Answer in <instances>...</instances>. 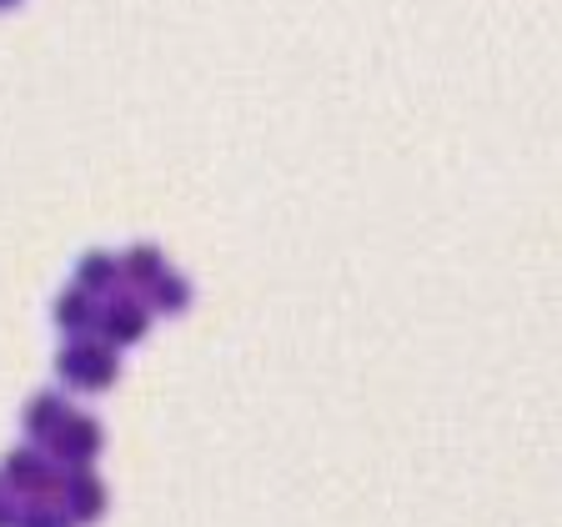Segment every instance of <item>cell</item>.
I'll return each mask as SVG.
<instances>
[{
	"instance_id": "cell-1",
	"label": "cell",
	"mask_w": 562,
	"mask_h": 527,
	"mask_svg": "<svg viewBox=\"0 0 562 527\" xmlns=\"http://www.w3.org/2000/svg\"><path fill=\"white\" fill-rule=\"evenodd\" d=\"M121 347H111V341H91V332L76 341H66V351L56 357V372L66 386H76V392H105V386H116L121 377Z\"/></svg>"
},
{
	"instance_id": "cell-2",
	"label": "cell",
	"mask_w": 562,
	"mask_h": 527,
	"mask_svg": "<svg viewBox=\"0 0 562 527\" xmlns=\"http://www.w3.org/2000/svg\"><path fill=\"white\" fill-rule=\"evenodd\" d=\"M46 442H50L60 468H86V462H95V452L105 447V433H101V422L86 417V412H66Z\"/></svg>"
},
{
	"instance_id": "cell-3",
	"label": "cell",
	"mask_w": 562,
	"mask_h": 527,
	"mask_svg": "<svg viewBox=\"0 0 562 527\" xmlns=\"http://www.w3.org/2000/svg\"><path fill=\"white\" fill-rule=\"evenodd\" d=\"M0 478H5V487H11V492H21V497H60V478H66V472L50 468L41 452L21 447V452L5 457Z\"/></svg>"
},
{
	"instance_id": "cell-4",
	"label": "cell",
	"mask_w": 562,
	"mask_h": 527,
	"mask_svg": "<svg viewBox=\"0 0 562 527\" xmlns=\"http://www.w3.org/2000/svg\"><path fill=\"white\" fill-rule=\"evenodd\" d=\"M95 332H101L111 347H136L146 332H151V306L140 296H111L95 316Z\"/></svg>"
},
{
	"instance_id": "cell-5",
	"label": "cell",
	"mask_w": 562,
	"mask_h": 527,
	"mask_svg": "<svg viewBox=\"0 0 562 527\" xmlns=\"http://www.w3.org/2000/svg\"><path fill=\"white\" fill-rule=\"evenodd\" d=\"M60 507H66L70 523H91V517L105 513V487L91 472V462L86 468H66V478H60Z\"/></svg>"
},
{
	"instance_id": "cell-6",
	"label": "cell",
	"mask_w": 562,
	"mask_h": 527,
	"mask_svg": "<svg viewBox=\"0 0 562 527\" xmlns=\"http://www.w3.org/2000/svg\"><path fill=\"white\" fill-rule=\"evenodd\" d=\"M95 316H101V306H95V296L86 292V287H70V292L56 296V327L70 332V337L95 332Z\"/></svg>"
},
{
	"instance_id": "cell-7",
	"label": "cell",
	"mask_w": 562,
	"mask_h": 527,
	"mask_svg": "<svg viewBox=\"0 0 562 527\" xmlns=\"http://www.w3.org/2000/svg\"><path fill=\"white\" fill-rule=\"evenodd\" d=\"M146 306H151V312H161V316L187 312V306H191V281L176 277V271H161V277L146 287Z\"/></svg>"
},
{
	"instance_id": "cell-8",
	"label": "cell",
	"mask_w": 562,
	"mask_h": 527,
	"mask_svg": "<svg viewBox=\"0 0 562 527\" xmlns=\"http://www.w3.org/2000/svg\"><path fill=\"white\" fill-rule=\"evenodd\" d=\"M76 287H86L91 296H105L121 287V261L105 257V251H91V257H81V267H76Z\"/></svg>"
},
{
	"instance_id": "cell-9",
	"label": "cell",
	"mask_w": 562,
	"mask_h": 527,
	"mask_svg": "<svg viewBox=\"0 0 562 527\" xmlns=\"http://www.w3.org/2000/svg\"><path fill=\"white\" fill-rule=\"evenodd\" d=\"M60 417H66V397H56V392H41V397L25 402V437H35V442H46L50 433L60 427Z\"/></svg>"
},
{
	"instance_id": "cell-10",
	"label": "cell",
	"mask_w": 562,
	"mask_h": 527,
	"mask_svg": "<svg viewBox=\"0 0 562 527\" xmlns=\"http://www.w3.org/2000/svg\"><path fill=\"white\" fill-rule=\"evenodd\" d=\"M161 271H166V261H161L156 246H131L126 257H121V281H131V287H140V292H146Z\"/></svg>"
},
{
	"instance_id": "cell-11",
	"label": "cell",
	"mask_w": 562,
	"mask_h": 527,
	"mask_svg": "<svg viewBox=\"0 0 562 527\" xmlns=\"http://www.w3.org/2000/svg\"><path fill=\"white\" fill-rule=\"evenodd\" d=\"M0 523H21V492H0Z\"/></svg>"
},
{
	"instance_id": "cell-12",
	"label": "cell",
	"mask_w": 562,
	"mask_h": 527,
	"mask_svg": "<svg viewBox=\"0 0 562 527\" xmlns=\"http://www.w3.org/2000/svg\"><path fill=\"white\" fill-rule=\"evenodd\" d=\"M11 5H21V0H0V11H11Z\"/></svg>"
}]
</instances>
